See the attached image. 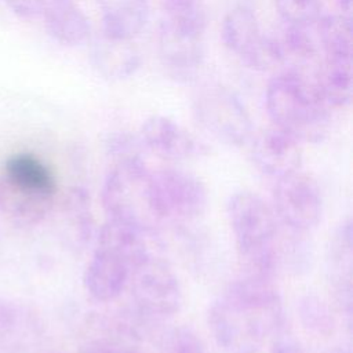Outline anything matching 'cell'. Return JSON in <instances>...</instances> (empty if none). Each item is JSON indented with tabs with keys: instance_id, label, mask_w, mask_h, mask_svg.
I'll use <instances>...</instances> for the list:
<instances>
[{
	"instance_id": "6da1fadb",
	"label": "cell",
	"mask_w": 353,
	"mask_h": 353,
	"mask_svg": "<svg viewBox=\"0 0 353 353\" xmlns=\"http://www.w3.org/2000/svg\"><path fill=\"white\" fill-rule=\"evenodd\" d=\"M207 321L225 353H259L269 338L287 327L283 299L272 279L250 272L210 305Z\"/></svg>"
},
{
	"instance_id": "7a4b0ae2",
	"label": "cell",
	"mask_w": 353,
	"mask_h": 353,
	"mask_svg": "<svg viewBox=\"0 0 353 353\" xmlns=\"http://www.w3.org/2000/svg\"><path fill=\"white\" fill-rule=\"evenodd\" d=\"M94 251L83 273V285L98 302H112L125 290L132 272L152 252L146 233L106 219L94 237Z\"/></svg>"
},
{
	"instance_id": "3957f363",
	"label": "cell",
	"mask_w": 353,
	"mask_h": 353,
	"mask_svg": "<svg viewBox=\"0 0 353 353\" xmlns=\"http://www.w3.org/2000/svg\"><path fill=\"white\" fill-rule=\"evenodd\" d=\"M265 108L272 125L299 142L321 141L330 127V108L313 79L290 69L273 76L265 90Z\"/></svg>"
},
{
	"instance_id": "277c9868",
	"label": "cell",
	"mask_w": 353,
	"mask_h": 353,
	"mask_svg": "<svg viewBox=\"0 0 353 353\" xmlns=\"http://www.w3.org/2000/svg\"><path fill=\"white\" fill-rule=\"evenodd\" d=\"M58 182L50 165L37 154H11L0 171V211L14 225L40 223L52 210Z\"/></svg>"
},
{
	"instance_id": "5b68a950",
	"label": "cell",
	"mask_w": 353,
	"mask_h": 353,
	"mask_svg": "<svg viewBox=\"0 0 353 353\" xmlns=\"http://www.w3.org/2000/svg\"><path fill=\"white\" fill-rule=\"evenodd\" d=\"M226 215L248 272L272 279L281 262L279 222L272 207L255 192L237 190L228 200Z\"/></svg>"
},
{
	"instance_id": "8992f818",
	"label": "cell",
	"mask_w": 353,
	"mask_h": 353,
	"mask_svg": "<svg viewBox=\"0 0 353 353\" xmlns=\"http://www.w3.org/2000/svg\"><path fill=\"white\" fill-rule=\"evenodd\" d=\"M150 168L146 161L113 163L101 186V203L106 219L154 233L157 219L149 193Z\"/></svg>"
},
{
	"instance_id": "52a82bcc",
	"label": "cell",
	"mask_w": 353,
	"mask_h": 353,
	"mask_svg": "<svg viewBox=\"0 0 353 353\" xmlns=\"http://www.w3.org/2000/svg\"><path fill=\"white\" fill-rule=\"evenodd\" d=\"M127 290L132 312L143 321H167L181 310L183 302L178 276L167 262L153 254L132 272Z\"/></svg>"
},
{
	"instance_id": "ba28073f",
	"label": "cell",
	"mask_w": 353,
	"mask_h": 353,
	"mask_svg": "<svg viewBox=\"0 0 353 353\" xmlns=\"http://www.w3.org/2000/svg\"><path fill=\"white\" fill-rule=\"evenodd\" d=\"M149 193L160 223L193 221L203 215L208 205V192L204 182L182 168L150 170Z\"/></svg>"
},
{
	"instance_id": "9c48e42d",
	"label": "cell",
	"mask_w": 353,
	"mask_h": 353,
	"mask_svg": "<svg viewBox=\"0 0 353 353\" xmlns=\"http://www.w3.org/2000/svg\"><path fill=\"white\" fill-rule=\"evenodd\" d=\"M192 112L203 130L229 146H244L252 138V121L244 102L232 90L203 87L192 101Z\"/></svg>"
},
{
	"instance_id": "30bf717a",
	"label": "cell",
	"mask_w": 353,
	"mask_h": 353,
	"mask_svg": "<svg viewBox=\"0 0 353 353\" xmlns=\"http://www.w3.org/2000/svg\"><path fill=\"white\" fill-rule=\"evenodd\" d=\"M272 210L285 229L306 234L323 216V197L317 182L302 170L273 181Z\"/></svg>"
},
{
	"instance_id": "8fae6325",
	"label": "cell",
	"mask_w": 353,
	"mask_h": 353,
	"mask_svg": "<svg viewBox=\"0 0 353 353\" xmlns=\"http://www.w3.org/2000/svg\"><path fill=\"white\" fill-rule=\"evenodd\" d=\"M221 39L234 57L254 70H266L283 61L279 40L262 29L250 8L237 7L225 15Z\"/></svg>"
},
{
	"instance_id": "7c38bea8",
	"label": "cell",
	"mask_w": 353,
	"mask_h": 353,
	"mask_svg": "<svg viewBox=\"0 0 353 353\" xmlns=\"http://www.w3.org/2000/svg\"><path fill=\"white\" fill-rule=\"evenodd\" d=\"M250 157L255 168L274 179L302 170V142L270 125L250 139Z\"/></svg>"
},
{
	"instance_id": "4fadbf2b",
	"label": "cell",
	"mask_w": 353,
	"mask_h": 353,
	"mask_svg": "<svg viewBox=\"0 0 353 353\" xmlns=\"http://www.w3.org/2000/svg\"><path fill=\"white\" fill-rule=\"evenodd\" d=\"M157 57L165 76L175 83L196 80L204 63V37L157 26Z\"/></svg>"
},
{
	"instance_id": "5bb4252c",
	"label": "cell",
	"mask_w": 353,
	"mask_h": 353,
	"mask_svg": "<svg viewBox=\"0 0 353 353\" xmlns=\"http://www.w3.org/2000/svg\"><path fill=\"white\" fill-rule=\"evenodd\" d=\"M138 135L148 152L167 160H189L205 153V146L190 131L163 114L145 119Z\"/></svg>"
},
{
	"instance_id": "9a60e30c",
	"label": "cell",
	"mask_w": 353,
	"mask_h": 353,
	"mask_svg": "<svg viewBox=\"0 0 353 353\" xmlns=\"http://www.w3.org/2000/svg\"><path fill=\"white\" fill-rule=\"evenodd\" d=\"M90 58L95 72L110 81L130 79L142 62L134 40L113 37L103 32L92 40Z\"/></svg>"
},
{
	"instance_id": "2e32d148",
	"label": "cell",
	"mask_w": 353,
	"mask_h": 353,
	"mask_svg": "<svg viewBox=\"0 0 353 353\" xmlns=\"http://www.w3.org/2000/svg\"><path fill=\"white\" fill-rule=\"evenodd\" d=\"M352 222L345 219L334 230L327 248V274L334 290L335 298L346 314L352 306Z\"/></svg>"
},
{
	"instance_id": "e0dca14e",
	"label": "cell",
	"mask_w": 353,
	"mask_h": 353,
	"mask_svg": "<svg viewBox=\"0 0 353 353\" xmlns=\"http://www.w3.org/2000/svg\"><path fill=\"white\" fill-rule=\"evenodd\" d=\"M48 34L61 46L79 47L91 37V25L77 0H44L41 14Z\"/></svg>"
},
{
	"instance_id": "ac0fdd59",
	"label": "cell",
	"mask_w": 353,
	"mask_h": 353,
	"mask_svg": "<svg viewBox=\"0 0 353 353\" xmlns=\"http://www.w3.org/2000/svg\"><path fill=\"white\" fill-rule=\"evenodd\" d=\"M97 3L102 19V32L109 36L134 40L148 25V0H97Z\"/></svg>"
},
{
	"instance_id": "d6986e66",
	"label": "cell",
	"mask_w": 353,
	"mask_h": 353,
	"mask_svg": "<svg viewBox=\"0 0 353 353\" xmlns=\"http://www.w3.org/2000/svg\"><path fill=\"white\" fill-rule=\"evenodd\" d=\"M39 335V324L23 306L0 299V346L8 352L25 350Z\"/></svg>"
},
{
	"instance_id": "ffe728a7",
	"label": "cell",
	"mask_w": 353,
	"mask_h": 353,
	"mask_svg": "<svg viewBox=\"0 0 353 353\" xmlns=\"http://www.w3.org/2000/svg\"><path fill=\"white\" fill-rule=\"evenodd\" d=\"M159 23L178 32L204 36L207 28L204 0H161Z\"/></svg>"
},
{
	"instance_id": "44dd1931",
	"label": "cell",
	"mask_w": 353,
	"mask_h": 353,
	"mask_svg": "<svg viewBox=\"0 0 353 353\" xmlns=\"http://www.w3.org/2000/svg\"><path fill=\"white\" fill-rule=\"evenodd\" d=\"M63 215L65 223H68L72 239L77 245L83 247L95 237L91 200L85 189H70L63 203Z\"/></svg>"
},
{
	"instance_id": "7402d4cb",
	"label": "cell",
	"mask_w": 353,
	"mask_h": 353,
	"mask_svg": "<svg viewBox=\"0 0 353 353\" xmlns=\"http://www.w3.org/2000/svg\"><path fill=\"white\" fill-rule=\"evenodd\" d=\"M138 342V330L130 321H106L85 347V353H139Z\"/></svg>"
},
{
	"instance_id": "603a6c76",
	"label": "cell",
	"mask_w": 353,
	"mask_h": 353,
	"mask_svg": "<svg viewBox=\"0 0 353 353\" xmlns=\"http://www.w3.org/2000/svg\"><path fill=\"white\" fill-rule=\"evenodd\" d=\"M284 26L316 29L323 18L320 0H273Z\"/></svg>"
},
{
	"instance_id": "cb8c5ba5",
	"label": "cell",
	"mask_w": 353,
	"mask_h": 353,
	"mask_svg": "<svg viewBox=\"0 0 353 353\" xmlns=\"http://www.w3.org/2000/svg\"><path fill=\"white\" fill-rule=\"evenodd\" d=\"M298 313L302 325L312 334L327 336L332 334L335 319L330 306L317 295L307 294L299 299Z\"/></svg>"
},
{
	"instance_id": "d4e9b609",
	"label": "cell",
	"mask_w": 353,
	"mask_h": 353,
	"mask_svg": "<svg viewBox=\"0 0 353 353\" xmlns=\"http://www.w3.org/2000/svg\"><path fill=\"white\" fill-rule=\"evenodd\" d=\"M106 152L113 163H139L146 161V148L139 135L119 131L106 139Z\"/></svg>"
},
{
	"instance_id": "484cf974",
	"label": "cell",
	"mask_w": 353,
	"mask_h": 353,
	"mask_svg": "<svg viewBox=\"0 0 353 353\" xmlns=\"http://www.w3.org/2000/svg\"><path fill=\"white\" fill-rule=\"evenodd\" d=\"M161 353H207V347L190 327L175 325L168 328L160 338Z\"/></svg>"
},
{
	"instance_id": "4316f807",
	"label": "cell",
	"mask_w": 353,
	"mask_h": 353,
	"mask_svg": "<svg viewBox=\"0 0 353 353\" xmlns=\"http://www.w3.org/2000/svg\"><path fill=\"white\" fill-rule=\"evenodd\" d=\"M269 353H306L301 341L285 328L270 338Z\"/></svg>"
},
{
	"instance_id": "83f0119b",
	"label": "cell",
	"mask_w": 353,
	"mask_h": 353,
	"mask_svg": "<svg viewBox=\"0 0 353 353\" xmlns=\"http://www.w3.org/2000/svg\"><path fill=\"white\" fill-rule=\"evenodd\" d=\"M10 11L21 19L40 18L44 8V0H3Z\"/></svg>"
},
{
	"instance_id": "f1b7e54d",
	"label": "cell",
	"mask_w": 353,
	"mask_h": 353,
	"mask_svg": "<svg viewBox=\"0 0 353 353\" xmlns=\"http://www.w3.org/2000/svg\"><path fill=\"white\" fill-rule=\"evenodd\" d=\"M339 8L342 11V15L345 17H350V11H352V0H338Z\"/></svg>"
},
{
	"instance_id": "f546056e",
	"label": "cell",
	"mask_w": 353,
	"mask_h": 353,
	"mask_svg": "<svg viewBox=\"0 0 353 353\" xmlns=\"http://www.w3.org/2000/svg\"><path fill=\"white\" fill-rule=\"evenodd\" d=\"M330 353H349V352L345 350V349H334V350L330 352Z\"/></svg>"
}]
</instances>
